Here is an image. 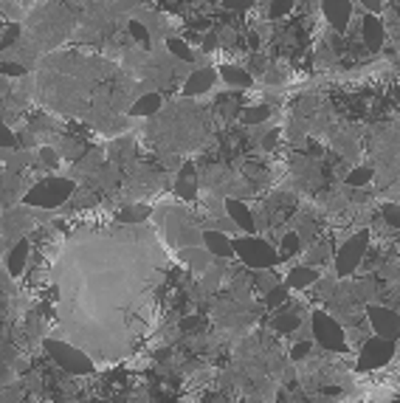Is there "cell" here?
Here are the masks:
<instances>
[{
    "label": "cell",
    "mask_w": 400,
    "mask_h": 403,
    "mask_svg": "<svg viewBox=\"0 0 400 403\" xmlns=\"http://www.w3.org/2000/svg\"><path fill=\"white\" fill-rule=\"evenodd\" d=\"M291 296V291H288V285L282 282V285H277L268 296H265V307H268V310H279L282 305H285V299Z\"/></svg>",
    "instance_id": "603a6c76"
},
{
    "label": "cell",
    "mask_w": 400,
    "mask_h": 403,
    "mask_svg": "<svg viewBox=\"0 0 400 403\" xmlns=\"http://www.w3.org/2000/svg\"><path fill=\"white\" fill-rule=\"evenodd\" d=\"M367 248H369V231L361 229L355 231L350 240H344V245L336 251V262H332V268H336V277H350L358 271V265L364 262L367 257Z\"/></svg>",
    "instance_id": "8992f818"
},
{
    "label": "cell",
    "mask_w": 400,
    "mask_h": 403,
    "mask_svg": "<svg viewBox=\"0 0 400 403\" xmlns=\"http://www.w3.org/2000/svg\"><path fill=\"white\" fill-rule=\"evenodd\" d=\"M71 403H77V400H71Z\"/></svg>",
    "instance_id": "60d3db41"
},
{
    "label": "cell",
    "mask_w": 400,
    "mask_h": 403,
    "mask_svg": "<svg viewBox=\"0 0 400 403\" xmlns=\"http://www.w3.org/2000/svg\"><path fill=\"white\" fill-rule=\"evenodd\" d=\"M394 344L392 342H383L378 339V335H372V339L358 350V361H355V370L361 372H369V370H380L386 367L392 358H394Z\"/></svg>",
    "instance_id": "ba28073f"
},
{
    "label": "cell",
    "mask_w": 400,
    "mask_h": 403,
    "mask_svg": "<svg viewBox=\"0 0 400 403\" xmlns=\"http://www.w3.org/2000/svg\"><path fill=\"white\" fill-rule=\"evenodd\" d=\"M254 3H256V0H223V9H229V12H245Z\"/></svg>",
    "instance_id": "d6a6232c"
},
{
    "label": "cell",
    "mask_w": 400,
    "mask_h": 403,
    "mask_svg": "<svg viewBox=\"0 0 400 403\" xmlns=\"http://www.w3.org/2000/svg\"><path fill=\"white\" fill-rule=\"evenodd\" d=\"M220 77H223V82L231 85V88H251V82H254L251 74H248L245 68H237V65H223Z\"/></svg>",
    "instance_id": "ac0fdd59"
},
{
    "label": "cell",
    "mask_w": 400,
    "mask_h": 403,
    "mask_svg": "<svg viewBox=\"0 0 400 403\" xmlns=\"http://www.w3.org/2000/svg\"><path fill=\"white\" fill-rule=\"evenodd\" d=\"M150 215H153V212H150V206L136 204V206H127V209H121L118 220H121L124 226H141V223H144Z\"/></svg>",
    "instance_id": "ffe728a7"
},
{
    "label": "cell",
    "mask_w": 400,
    "mask_h": 403,
    "mask_svg": "<svg viewBox=\"0 0 400 403\" xmlns=\"http://www.w3.org/2000/svg\"><path fill=\"white\" fill-rule=\"evenodd\" d=\"M17 37H20V26L15 23V26H9V29H6V37H3V45H12V43H17Z\"/></svg>",
    "instance_id": "d590c367"
},
{
    "label": "cell",
    "mask_w": 400,
    "mask_h": 403,
    "mask_svg": "<svg viewBox=\"0 0 400 403\" xmlns=\"http://www.w3.org/2000/svg\"><path fill=\"white\" fill-rule=\"evenodd\" d=\"M178 327L183 333H200V330H203V319H200V316H186V319L178 321Z\"/></svg>",
    "instance_id": "f546056e"
},
{
    "label": "cell",
    "mask_w": 400,
    "mask_h": 403,
    "mask_svg": "<svg viewBox=\"0 0 400 403\" xmlns=\"http://www.w3.org/2000/svg\"><path fill=\"white\" fill-rule=\"evenodd\" d=\"M310 330H313V339L321 350L327 353H347V330L344 324H339L330 313L324 310H313L310 313Z\"/></svg>",
    "instance_id": "5b68a950"
},
{
    "label": "cell",
    "mask_w": 400,
    "mask_h": 403,
    "mask_svg": "<svg viewBox=\"0 0 400 403\" xmlns=\"http://www.w3.org/2000/svg\"><path fill=\"white\" fill-rule=\"evenodd\" d=\"M361 34H364V43H367L369 51H380V48H383V37H386V31H383V23H380L378 15H364Z\"/></svg>",
    "instance_id": "4fadbf2b"
},
{
    "label": "cell",
    "mask_w": 400,
    "mask_h": 403,
    "mask_svg": "<svg viewBox=\"0 0 400 403\" xmlns=\"http://www.w3.org/2000/svg\"><path fill=\"white\" fill-rule=\"evenodd\" d=\"M175 195L180 200H194L197 197V172L192 164H183L180 172H178V181H175Z\"/></svg>",
    "instance_id": "2e32d148"
},
{
    "label": "cell",
    "mask_w": 400,
    "mask_h": 403,
    "mask_svg": "<svg viewBox=\"0 0 400 403\" xmlns=\"http://www.w3.org/2000/svg\"><path fill=\"white\" fill-rule=\"evenodd\" d=\"M0 71H3L6 77H23L26 74V68L17 65V62H3V65H0Z\"/></svg>",
    "instance_id": "e575fe53"
},
{
    "label": "cell",
    "mask_w": 400,
    "mask_h": 403,
    "mask_svg": "<svg viewBox=\"0 0 400 403\" xmlns=\"http://www.w3.org/2000/svg\"><path fill=\"white\" fill-rule=\"evenodd\" d=\"M380 215H383V220H386L392 229H400V206H397V204H383Z\"/></svg>",
    "instance_id": "83f0119b"
},
{
    "label": "cell",
    "mask_w": 400,
    "mask_h": 403,
    "mask_svg": "<svg viewBox=\"0 0 400 403\" xmlns=\"http://www.w3.org/2000/svg\"><path fill=\"white\" fill-rule=\"evenodd\" d=\"M302 248V240H299V234L296 231H288L285 237H282V248H279V259H288V257H293L296 251Z\"/></svg>",
    "instance_id": "d4e9b609"
},
{
    "label": "cell",
    "mask_w": 400,
    "mask_h": 403,
    "mask_svg": "<svg viewBox=\"0 0 400 403\" xmlns=\"http://www.w3.org/2000/svg\"><path fill=\"white\" fill-rule=\"evenodd\" d=\"M310 353H313V342H299V344L291 350V361H305Z\"/></svg>",
    "instance_id": "4dcf8cb0"
},
{
    "label": "cell",
    "mask_w": 400,
    "mask_h": 403,
    "mask_svg": "<svg viewBox=\"0 0 400 403\" xmlns=\"http://www.w3.org/2000/svg\"><path fill=\"white\" fill-rule=\"evenodd\" d=\"M321 12L330 20V26L336 31H344L350 17H353V3L350 0H321Z\"/></svg>",
    "instance_id": "9c48e42d"
},
{
    "label": "cell",
    "mask_w": 400,
    "mask_h": 403,
    "mask_svg": "<svg viewBox=\"0 0 400 403\" xmlns=\"http://www.w3.org/2000/svg\"><path fill=\"white\" fill-rule=\"evenodd\" d=\"M277 139H279V130H271V132H268V136H265V139H262V147H265V150H271V147L277 144Z\"/></svg>",
    "instance_id": "f35d334b"
},
{
    "label": "cell",
    "mask_w": 400,
    "mask_h": 403,
    "mask_svg": "<svg viewBox=\"0 0 400 403\" xmlns=\"http://www.w3.org/2000/svg\"><path fill=\"white\" fill-rule=\"evenodd\" d=\"M43 350L51 356V361L65 372V375H91L93 372V358L82 353L79 347L59 342V339H43Z\"/></svg>",
    "instance_id": "277c9868"
},
{
    "label": "cell",
    "mask_w": 400,
    "mask_h": 403,
    "mask_svg": "<svg viewBox=\"0 0 400 403\" xmlns=\"http://www.w3.org/2000/svg\"><path fill=\"white\" fill-rule=\"evenodd\" d=\"M203 248H206L215 259H229V257H234V243H231V237L223 234V231H215V229H206V231H203Z\"/></svg>",
    "instance_id": "8fae6325"
},
{
    "label": "cell",
    "mask_w": 400,
    "mask_h": 403,
    "mask_svg": "<svg viewBox=\"0 0 400 403\" xmlns=\"http://www.w3.org/2000/svg\"><path fill=\"white\" fill-rule=\"evenodd\" d=\"M17 144V139H15V132L0 121V150H9V147H15Z\"/></svg>",
    "instance_id": "1f68e13d"
},
{
    "label": "cell",
    "mask_w": 400,
    "mask_h": 403,
    "mask_svg": "<svg viewBox=\"0 0 400 403\" xmlns=\"http://www.w3.org/2000/svg\"><path fill=\"white\" fill-rule=\"evenodd\" d=\"M237 403H248V400H237Z\"/></svg>",
    "instance_id": "ab89813d"
},
{
    "label": "cell",
    "mask_w": 400,
    "mask_h": 403,
    "mask_svg": "<svg viewBox=\"0 0 400 403\" xmlns=\"http://www.w3.org/2000/svg\"><path fill=\"white\" fill-rule=\"evenodd\" d=\"M364 3V9L369 12V15H378L380 9H383V0H361Z\"/></svg>",
    "instance_id": "74e56055"
},
{
    "label": "cell",
    "mask_w": 400,
    "mask_h": 403,
    "mask_svg": "<svg viewBox=\"0 0 400 403\" xmlns=\"http://www.w3.org/2000/svg\"><path fill=\"white\" fill-rule=\"evenodd\" d=\"M231 243H234V254L243 259L245 268H251V271H271V268H277L282 262L279 251L256 234H243Z\"/></svg>",
    "instance_id": "3957f363"
},
{
    "label": "cell",
    "mask_w": 400,
    "mask_h": 403,
    "mask_svg": "<svg viewBox=\"0 0 400 403\" xmlns=\"http://www.w3.org/2000/svg\"><path fill=\"white\" fill-rule=\"evenodd\" d=\"M215 79H217V71H212V68H200V71H194V74L183 82V93H186V96H200V93L212 91Z\"/></svg>",
    "instance_id": "5bb4252c"
},
{
    "label": "cell",
    "mask_w": 400,
    "mask_h": 403,
    "mask_svg": "<svg viewBox=\"0 0 400 403\" xmlns=\"http://www.w3.org/2000/svg\"><path fill=\"white\" fill-rule=\"evenodd\" d=\"M226 215L231 218V223L240 229V231H245V234H254L256 231V220H254V212L243 204V200H237V197H229L226 200Z\"/></svg>",
    "instance_id": "30bf717a"
},
{
    "label": "cell",
    "mask_w": 400,
    "mask_h": 403,
    "mask_svg": "<svg viewBox=\"0 0 400 403\" xmlns=\"http://www.w3.org/2000/svg\"><path fill=\"white\" fill-rule=\"evenodd\" d=\"M161 93H147V96H141L136 105L130 107V113L132 116H153V113H158L161 110Z\"/></svg>",
    "instance_id": "d6986e66"
},
{
    "label": "cell",
    "mask_w": 400,
    "mask_h": 403,
    "mask_svg": "<svg viewBox=\"0 0 400 403\" xmlns=\"http://www.w3.org/2000/svg\"><path fill=\"white\" fill-rule=\"evenodd\" d=\"M293 3H296V0H274V3H271V17L274 20H279V17H285V15H291V9H293Z\"/></svg>",
    "instance_id": "f1b7e54d"
},
{
    "label": "cell",
    "mask_w": 400,
    "mask_h": 403,
    "mask_svg": "<svg viewBox=\"0 0 400 403\" xmlns=\"http://www.w3.org/2000/svg\"><path fill=\"white\" fill-rule=\"evenodd\" d=\"M321 262H327V245L318 240V243H313V248L307 251V265L316 268V265H321Z\"/></svg>",
    "instance_id": "4316f807"
},
{
    "label": "cell",
    "mask_w": 400,
    "mask_h": 403,
    "mask_svg": "<svg viewBox=\"0 0 400 403\" xmlns=\"http://www.w3.org/2000/svg\"><path fill=\"white\" fill-rule=\"evenodd\" d=\"M74 192H77V183L71 178H43L23 195V204L34 209H56L68 204Z\"/></svg>",
    "instance_id": "7a4b0ae2"
},
{
    "label": "cell",
    "mask_w": 400,
    "mask_h": 403,
    "mask_svg": "<svg viewBox=\"0 0 400 403\" xmlns=\"http://www.w3.org/2000/svg\"><path fill=\"white\" fill-rule=\"evenodd\" d=\"M167 48H169V54H175V56L183 59V62H192V56H194L192 48H189L180 37H169V40H167Z\"/></svg>",
    "instance_id": "cb8c5ba5"
},
{
    "label": "cell",
    "mask_w": 400,
    "mask_h": 403,
    "mask_svg": "<svg viewBox=\"0 0 400 403\" xmlns=\"http://www.w3.org/2000/svg\"><path fill=\"white\" fill-rule=\"evenodd\" d=\"M367 321H369V330L383 342H397L400 339V316L394 307L389 305H369L367 307Z\"/></svg>",
    "instance_id": "52a82bcc"
},
{
    "label": "cell",
    "mask_w": 400,
    "mask_h": 403,
    "mask_svg": "<svg viewBox=\"0 0 400 403\" xmlns=\"http://www.w3.org/2000/svg\"><path fill=\"white\" fill-rule=\"evenodd\" d=\"M397 3H400V0H397Z\"/></svg>",
    "instance_id": "b9f144b4"
},
{
    "label": "cell",
    "mask_w": 400,
    "mask_h": 403,
    "mask_svg": "<svg viewBox=\"0 0 400 403\" xmlns=\"http://www.w3.org/2000/svg\"><path fill=\"white\" fill-rule=\"evenodd\" d=\"M40 158L48 164V167H56L59 164V158H56V153L51 150V147H45V150H40Z\"/></svg>",
    "instance_id": "8d00e7d4"
},
{
    "label": "cell",
    "mask_w": 400,
    "mask_h": 403,
    "mask_svg": "<svg viewBox=\"0 0 400 403\" xmlns=\"http://www.w3.org/2000/svg\"><path fill=\"white\" fill-rule=\"evenodd\" d=\"M29 257H31V240L23 237L17 245H12L9 251V259H6V268H9V277H20L26 268H29Z\"/></svg>",
    "instance_id": "7c38bea8"
},
{
    "label": "cell",
    "mask_w": 400,
    "mask_h": 403,
    "mask_svg": "<svg viewBox=\"0 0 400 403\" xmlns=\"http://www.w3.org/2000/svg\"><path fill=\"white\" fill-rule=\"evenodd\" d=\"M372 178H375V172H372L369 167H355V169L347 175V183H350V186H367Z\"/></svg>",
    "instance_id": "484cf974"
},
{
    "label": "cell",
    "mask_w": 400,
    "mask_h": 403,
    "mask_svg": "<svg viewBox=\"0 0 400 403\" xmlns=\"http://www.w3.org/2000/svg\"><path fill=\"white\" fill-rule=\"evenodd\" d=\"M251 285H254V288H256L262 296H268V294H271L277 285H282V280L274 274V268H271V271H256V274H254V280H251Z\"/></svg>",
    "instance_id": "44dd1931"
},
{
    "label": "cell",
    "mask_w": 400,
    "mask_h": 403,
    "mask_svg": "<svg viewBox=\"0 0 400 403\" xmlns=\"http://www.w3.org/2000/svg\"><path fill=\"white\" fill-rule=\"evenodd\" d=\"M178 257H180L183 262H189V268H192L194 274H206L209 268L215 265V257H212L206 248H180Z\"/></svg>",
    "instance_id": "e0dca14e"
},
{
    "label": "cell",
    "mask_w": 400,
    "mask_h": 403,
    "mask_svg": "<svg viewBox=\"0 0 400 403\" xmlns=\"http://www.w3.org/2000/svg\"><path fill=\"white\" fill-rule=\"evenodd\" d=\"M144 226L82 231L56 262L59 319L96 361L124 358L147 327L167 259Z\"/></svg>",
    "instance_id": "6da1fadb"
},
{
    "label": "cell",
    "mask_w": 400,
    "mask_h": 403,
    "mask_svg": "<svg viewBox=\"0 0 400 403\" xmlns=\"http://www.w3.org/2000/svg\"><path fill=\"white\" fill-rule=\"evenodd\" d=\"M130 34H132V37H136V40H139L141 45H147V43H150V31H147V29H144L141 23H136V20H132V23H130Z\"/></svg>",
    "instance_id": "836d02e7"
},
{
    "label": "cell",
    "mask_w": 400,
    "mask_h": 403,
    "mask_svg": "<svg viewBox=\"0 0 400 403\" xmlns=\"http://www.w3.org/2000/svg\"><path fill=\"white\" fill-rule=\"evenodd\" d=\"M316 282H318V271H316V268H310V265H296V268H291L288 277H285L288 291H305V288H310Z\"/></svg>",
    "instance_id": "9a60e30c"
},
{
    "label": "cell",
    "mask_w": 400,
    "mask_h": 403,
    "mask_svg": "<svg viewBox=\"0 0 400 403\" xmlns=\"http://www.w3.org/2000/svg\"><path fill=\"white\" fill-rule=\"evenodd\" d=\"M268 116H271V107H268V105H251V107L240 110V121H243V124H248V127L268 121Z\"/></svg>",
    "instance_id": "7402d4cb"
}]
</instances>
